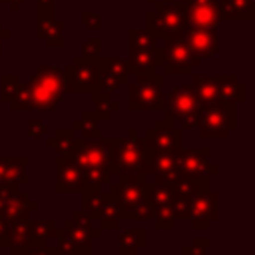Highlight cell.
<instances>
[{"instance_id": "obj_1", "label": "cell", "mask_w": 255, "mask_h": 255, "mask_svg": "<svg viewBox=\"0 0 255 255\" xmlns=\"http://www.w3.org/2000/svg\"><path fill=\"white\" fill-rule=\"evenodd\" d=\"M147 175L143 173H120L116 183H110V195L120 205L122 221H151L153 209L145 193Z\"/></svg>"}, {"instance_id": "obj_2", "label": "cell", "mask_w": 255, "mask_h": 255, "mask_svg": "<svg viewBox=\"0 0 255 255\" xmlns=\"http://www.w3.org/2000/svg\"><path fill=\"white\" fill-rule=\"evenodd\" d=\"M28 86H30L34 110L54 112L66 94L64 70L58 66H42L30 76Z\"/></svg>"}, {"instance_id": "obj_3", "label": "cell", "mask_w": 255, "mask_h": 255, "mask_svg": "<svg viewBox=\"0 0 255 255\" xmlns=\"http://www.w3.org/2000/svg\"><path fill=\"white\" fill-rule=\"evenodd\" d=\"M199 108H201V102L189 82V84H181V86L169 90L163 96L161 112H163L165 120H169L173 126L177 124V128L185 129V128H193L197 124Z\"/></svg>"}, {"instance_id": "obj_4", "label": "cell", "mask_w": 255, "mask_h": 255, "mask_svg": "<svg viewBox=\"0 0 255 255\" xmlns=\"http://www.w3.org/2000/svg\"><path fill=\"white\" fill-rule=\"evenodd\" d=\"M163 74H137L128 82V110L131 112H161L163 108Z\"/></svg>"}, {"instance_id": "obj_5", "label": "cell", "mask_w": 255, "mask_h": 255, "mask_svg": "<svg viewBox=\"0 0 255 255\" xmlns=\"http://www.w3.org/2000/svg\"><path fill=\"white\" fill-rule=\"evenodd\" d=\"M237 104L231 102H211L201 104L197 128L201 137H227L231 129L237 126Z\"/></svg>"}, {"instance_id": "obj_6", "label": "cell", "mask_w": 255, "mask_h": 255, "mask_svg": "<svg viewBox=\"0 0 255 255\" xmlns=\"http://www.w3.org/2000/svg\"><path fill=\"white\" fill-rule=\"evenodd\" d=\"M187 28L183 2H167L145 12V30H149L157 42L167 36H179Z\"/></svg>"}, {"instance_id": "obj_7", "label": "cell", "mask_w": 255, "mask_h": 255, "mask_svg": "<svg viewBox=\"0 0 255 255\" xmlns=\"http://www.w3.org/2000/svg\"><path fill=\"white\" fill-rule=\"evenodd\" d=\"M143 139L137 129H129L126 137L110 139V165L116 175L120 173H141Z\"/></svg>"}, {"instance_id": "obj_8", "label": "cell", "mask_w": 255, "mask_h": 255, "mask_svg": "<svg viewBox=\"0 0 255 255\" xmlns=\"http://www.w3.org/2000/svg\"><path fill=\"white\" fill-rule=\"evenodd\" d=\"M163 48V76H187L193 72V68L201 66V58L191 52L183 36H167L159 40Z\"/></svg>"}, {"instance_id": "obj_9", "label": "cell", "mask_w": 255, "mask_h": 255, "mask_svg": "<svg viewBox=\"0 0 255 255\" xmlns=\"http://www.w3.org/2000/svg\"><path fill=\"white\" fill-rule=\"evenodd\" d=\"M181 147H177V149H151V147L143 145L141 173L143 175H151L153 181H157V183H165V185L173 183L179 177L177 153H179Z\"/></svg>"}, {"instance_id": "obj_10", "label": "cell", "mask_w": 255, "mask_h": 255, "mask_svg": "<svg viewBox=\"0 0 255 255\" xmlns=\"http://www.w3.org/2000/svg\"><path fill=\"white\" fill-rule=\"evenodd\" d=\"M62 70H64V82H66V94H92L96 90L98 76H100L98 58L76 56L72 64H68Z\"/></svg>"}, {"instance_id": "obj_11", "label": "cell", "mask_w": 255, "mask_h": 255, "mask_svg": "<svg viewBox=\"0 0 255 255\" xmlns=\"http://www.w3.org/2000/svg\"><path fill=\"white\" fill-rule=\"evenodd\" d=\"M58 241V249L64 253V255H92V247H94V235L78 225L72 217L64 223L62 229H56V237Z\"/></svg>"}, {"instance_id": "obj_12", "label": "cell", "mask_w": 255, "mask_h": 255, "mask_svg": "<svg viewBox=\"0 0 255 255\" xmlns=\"http://www.w3.org/2000/svg\"><path fill=\"white\" fill-rule=\"evenodd\" d=\"M70 157L82 167H112L110 165V139H80L76 137Z\"/></svg>"}, {"instance_id": "obj_13", "label": "cell", "mask_w": 255, "mask_h": 255, "mask_svg": "<svg viewBox=\"0 0 255 255\" xmlns=\"http://www.w3.org/2000/svg\"><path fill=\"white\" fill-rule=\"evenodd\" d=\"M219 215V195L213 191H201L187 201V221L195 229H209L211 221Z\"/></svg>"}, {"instance_id": "obj_14", "label": "cell", "mask_w": 255, "mask_h": 255, "mask_svg": "<svg viewBox=\"0 0 255 255\" xmlns=\"http://www.w3.org/2000/svg\"><path fill=\"white\" fill-rule=\"evenodd\" d=\"M209 153H211L209 147H191V149L181 147L177 153L179 175H185V177H211V175H215L219 171V167L211 163Z\"/></svg>"}, {"instance_id": "obj_15", "label": "cell", "mask_w": 255, "mask_h": 255, "mask_svg": "<svg viewBox=\"0 0 255 255\" xmlns=\"http://www.w3.org/2000/svg\"><path fill=\"white\" fill-rule=\"evenodd\" d=\"M147 201L153 209V225L157 229H171L175 223L173 211H171V189L165 183L157 181H147L145 185Z\"/></svg>"}, {"instance_id": "obj_16", "label": "cell", "mask_w": 255, "mask_h": 255, "mask_svg": "<svg viewBox=\"0 0 255 255\" xmlns=\"http://www.w3.org/2000/svg\"><path fill=\"white\" fill-rule=\"evenodd\" d=\"M141 139L143 145L151 149H177L183 145V129L163 118L155 122L153 128L145 129Z\"/></svg>"}, {"instance_id": "obj_17", "label": "cell", "mask_w": 255, "mask_h": 255, "mask_svg": "<svg viewBox=\"0 0 255 255\" xmlns=\"http://www.w3.org/2000/svg\"><path fill=\"white\" fill-rule=\"evenodd\" d=\"M185 6L187 28H209L217 30L221 24L217 0H181Z\"/></svg>"}, {"instance_id": "obj_18", "label": "cell", "mask_w": 255, "mask_h": 255, "mask_svg": "<svg viewBox=\"0 0 255 255\" xmlns=\"http://www.w3.org/2000/svg\"><path fill=\"white\" fill-rule=\"evenodd\" d=\"M86 187L84 169L70 157H56V193H80Z\"/></svg>"}, {"instance_id": "obj_19", "label": "cell", "mask_w": 255, "mask_h": 255, "mask_svg": "<svg viewBox=\"0 0 255 255\" xmlns=\"http://www.w3.org/2000/svg\"><path fill=\"white\" fill-rule=\"evenodd\" d=\"M38 203L32 201L20 187L0 185V211L8 221H16L20 217H28L30 211H36Z\"/></svg>"}, {"instance_id": "obj_20", "label": "cell", "mask_w": 255, "mask_h": 255, "mask_svg": "<svg viewBox=\"0 0 255 255\" xmlns=\"http://www.w3.org/2000/svg\"><path fill=\"white\" fill-rule=\"evenodd\" d=\"M183 40L191 48L193 54H197L201 60L203 58H213L219 50V36L217 30L209 28H185L183 30Z\"/></svg>"}, {"instance_id": "obj_21", "label": "cell", "mask_w": 255, "mask_h": 255, "mask_svg": "<svg viewBox=\"0 0 255 255\" xmlns=\"http://www.w3.org/2000/svg\"><path fill=\"white\" fill-rule=\"evenodd\" d=\"M126 62H128V68L133 76L157 72V68L163 64V48H161V44H157L151 50H133V48H129V54H128Z\"/></svg>"}, {"instance_id": "obj_22", "label": "cell", "mask_w": 255, "mask_h": 255, "mask_svg": "<svg viewBox=\"0 0 255 255\" xmlns=\"http://www.w3.org/2000/svg\"><path fill=\"white\" fill-rule=\"evenodd\" d=\"M26 167H28L26 155H2L0 157V185L20 187L28 183Z\"/></svg>"}, {"instance_id": "obj_23", "label": "cell", "mask_w": 255, "mask_h": 255, "mask_svg": "<svg viewBox=\"0 0 255 255\" xmlns=\"http://www.w3.org/2000/svg\"><path fill=\"white\" fill-rule=\"evenodd\" d=\"M221 22H251L255 20V0H217Z\"/></svg>"}, {"instance_id": "obj_24", "label": "cell", "mask_w": 255, "mask_h": 255, "mask_svg": "<svg viewBox=\"0 0 255 255\" xmlns=\"http://www.w3.org/2000/svg\"><path fill=\"white\" fill-rule=\"evenodd\" d=\"M64 30H66V22L56 16L36 20V36L42 38L48 48H64L66 46Z\"/></svg>"}, {"instance_id": "obj_25", "label": "cell", "mask_w": 255, "mask_h": 255, "mask_svg": "<svg viewBox=\"0 0 255 255\" xmlns=\"http://www.w3.org/2000/svg\"><path fill=\"white\" fill-rule=\"evenodd\" d=\"M219 82V102H231V104H241L247 100V88L237 80L233 74L217 76Z\"/></svg>"}, {"instance_id": "obj_26", "label": "cell", "mask_w": 255, "mask_h": 255, "mask_svg": "<svg viewBox=\"0 0 255 255\" xmlns=\"http://www.w3.org/2000/svg\"><path fill=\"white\" fill-rule=\"evenodd\" d=\"M209 179L211 177H185V175H179L173 183H169V189H171V195L173 197H193L201 191H207L209 189Z\"/></svg>"}, {"instance_id": "obj_27", "label": "cell", "mask_w": 255, "mask_h": 255, "mask_svg": "<svg viewBox=\"0 0 255 255\" xmlns=\"http://www.w3.org/2000/svg\"><path fill=\"white\" fill-rule=\"evenodd\" d=\"M191 86L199 98L201 104H211L219 102V82L217 76H191Z\"/></svg>"}, {"instance_id": "obj_28", "label": "cell", "mask_w": 255, "mask_h": 255, "mask_svg": "<svg viewBox=\"0 0 255 255\" xmlns=\"http://www.w3.org/2000/svg\"><path fill=\"white\" fill-rule=\"evenodd\" d=\"M74 131L80 133V139H96L102 137V129H100V120L98 116L88 110L84 112L76 122H74Z\"/></svg>"}, {"instance_id": "obj_29", "label": "cell", "mask_w": 255, "mask_h": 255, "mask_svg": "<svg viewBox=\"0 0 255 255\" xmlns=\"http://www.w3.org/2000/svg\"><path fill=\"white\" fill-rule=\"evenodd\" d=\"M98 223H100L102 229H120V223H122V219H120V205H118V201L110 195V191H108L106 197H104Z\"/></svg>"}, {"instance_id": "obj_30", "label": "cell", "mask_w": 255, "mask_h": 255, "mask_svg": "<svg viewBox=\"0 0 255 255\" xmlns=\"http://www.w3.org/2000/svg\"><path fill=\"white\" fill-rule=\"evenodd\" d=\"M56 223L52 219H32L30 221V245H46L48 239L56 237Z\"/></svg>"}, {"instance_id": "obj_31", "label": "cell", "mask_w": 255, "mask_h": 255, "mask_svg": "<svg viewBox=\"0 0 255 255\" xmlns=\"http://www.w3.org/2000/svg\"><path fill=\"white\" fill-rule=\"evenodd\" d=\"M100 68L106 70L110 76H114L122 86H126L129 82V68H128V62L122 60V58H112V56H100Z\"/></svg>"}, {"instance_id": "obj_32", "label": "cell", "mask_w": 255, "mask_h": 255, "mask_svg": "<svg viewBox=\"0 0 255 255\" xmlns=\"http://www.w3.org/2000/svg\"><path fill=\"white\" fill-rule=\"evenodd\" d=\"M80 193H82V209H84L90 217H94V219L98 221L106 193L102 191V187H84Z\"/></svg>"}, {"instance_id": "obj_33", "label": "cell", "mask_w": 255, "mask_h": 255, "mask_svg": "<svg viewBox=\"0 0 255 255\" xmlns=\"http://www.w3.org/2000/svg\"><path fill=\"white\" fill-rule=\"evenodd\" d=\"M74 141H76V131L74 128H66V129H56L52 137H48L46 145L56 149L58 155H70L72 147H74Z\"/></svg>"}, {"instance_id": "obj_34", "label": "cell", "mask_w": 255, "mask_h": 255, "mask_svg": "<svg viewBox=\"0 0 255 255\" xmlns=\"http://www.w3.org/2000/svg\"><path fill=\"white\" fill-rule=\"evenodd\" d=\"M30 221L28 217H20L16 221H10V243L8 247L24 249L30 245Z\"/></svg>"}, {"instance_id": "obj_35", "label": "cell", "mask_w": 255, "mask_h": 255, "mask_svg": "<svg viewBox=\"0 0 255 255\" xmlns=\"http://www.w3.org/2000/svg\"><path fill=\"white\" fill-rule=\"evenodd\" d=\"M147 233L143 227H131L120 235V251H139L147 245Z\"/></svg>"}, {"instance_id": "obj_36", "label": "cell", "mask_w": 255, "mask_h": 255, "mask_svg": "<svg viewBox=\"0 0 255 255\" xmlns=\"http://www.w3.org/2000/svg\"><path fill=\"white\" fill-rule=\"evenodd\" d=\"M92 102H94V114L98 116V120H110L114 112L120 110V104L118 102H112V96L110 94H104L100 90H94L92 92Z\"/></svg>"}, {"instance_id": "obj_37", "label": "cell", "mask_w": 255, "mask_h": 255, "mask_svg": "<svg viewBox=\"0 0 255 255\" xmlns=\"http://www.w3.org/2000/svg\"><path fill=\"white\" fill-rule=\"evenodd\" d=\"M128 42H129V48H133V50H151L159 44L157 38L145 28H129Z\"/></svg>"}, {"instance_id": "obj_38", "label": "cell", "mask_w": 255, "mask_h": 255, "mask_svg": "<svg viewBox=\"0 0 255 255\" xmlns=\"http://www.w3.org/2000/svg\"><path fill=\"white\" fill-rule=\"evenodd\" d=\"M12 112H26V110H34V102H32V94H30V86L28 82H20L14 96L8 102Z\"/></svg>"}, {"instance_id": "obj_39", "label": "cell", "mask_w": 255, "mask_h": 255, "mask_svg": "<svg viewBox=\"0 0 255 255\" xmlns=\"http://www.w3.org/2000/svg\"><path fill=\"white\" fill-rule=\"evenodd\" d=\"M112 175H116L112 167H86V169H84L86 187L110 185V183H112Z\"/></svg>"}, {"instance_id": "obj_40", "label": "cell", "mask_w": 255, "mask_h": 255, "mask_svg": "<svg viewBox=\"0 0 255 255\" xmlns=\"http://www.w3.org/2000/svg\"><path fill=\"white\" fill-rule=\"evenodd\" d=\"M20 82L22 80H20L18 74H2L0 76V100L4 104L10 102V98L14 96V92H16V88H18Z\"/></svg>"}, {"instance_id": "obj_41", "label": "cell", "mask_w": 255, "mask_h": 255, "mask_svg": "<svg viewBox=\"0 0 255 255\" xmlns=\"http://www.w3.org/2000/svg\"><path fill=\"white\" fill-rule=\"evenodd\" d=\"M72 219H74L78 225L86 227V229H88V231H90V233H92L96 239L102 235V227L98 225V221H96L94 217H90V215H88L84 209H76V211L72 213Z\"/></svg>"}, {"instance_id": "obj_42", "label": "cell", "mask_w": 255, "mask_h": 255, "mask_svg": "<svg viewBox=\"0 0 255 255\" xmlns=\"http://www.w3.org/2000/svg\"><path fill=\"white\" fill-rule=\"evenodd\" d=\"M98 62H100V60H98ZM120 86H122V84H120L114 76H110L106 70H102V68H100V76H98V86H96V90H100V92H104V94H110V96H112Z\"/></svg>"}, {"instance_id": "obj_43", "label": "cell", "mask_w": 255, "mask_h": 255, "mask_svg": "<svg viewBox=\"0 0 255 255\" xmlns=\"http://www.w3.org/2000/svg\"><path fill=\"white\" fill-rule=\"evenodd\" d=\"M18 251H20V255H64L58 247H50L48 243L46 245H28V247L18 249Z\"/></svg>"}, {"instance_id": "obj_44", "label": "cell", "mask_w": 255, "mask_h": 255, "mask_svg": "<svg viewBox=\"0 0 255 255\" xmlns=\"http://www.w3.org/2000/svg\"><path fill=\"white\" fill-rule=\"evenodd\" d=\"M84 58H100L102 56V40L100 38H88L82 46V54Z\"/></svg>"}, {"instance_id": "obj_45", "label": "cell", "mask_w": 255, "mask_h": 255, "mask_svg": "<svg viewBox=\"0 0 255 255\" xmlns=\"http://www.w3.org/2000/svg\"><path fill=\"white\" fill-rule=\"evenodd\" d=\"M207 249H209V239H205V237H195L189 247H183V249H181V253H183V255H207Z\"/></svg>"}, {"instance_id": "obj_46", "label": "cell", "mask_w": 255, "mask_h": 255, "mask_svg": "<svg viewBox=\"0 0 255 255\" xmlns=\"http://www.w3.org/2000/svg\"><path fill=\"white\" fill-rule=\"evenodd\" d=\"M80 18H82V24L88 30H100L102 28V14L96 12V10H84Z\"/></svg>"}, {"instance_id": "obj_47", "label": "cell", "mask_w": 255, "mask_h": 255, "mask_svg": "<svg viewBox=\"0 0 255 255\" xmlns=\"http://www.w3.org/2000/svg\"><path fill=\"white\" fill-rule=\"evenodd\" d=\"M56 16V0H38L36 20L38 18H52Z\"/></svg>"}, {"instance_id": "obj_48", "label": "cell", "mask_w": 255, "mask_h": 255, "mask_svg": "<svg viewBox=\"0 0 255 255\" xmlns=\"http://www.w3.org/2000/svg\"><path fill=\"white\" fill-rule=\"evenodd\" d=\"M46 131H48V128L42 120H30L28 122V135L30 137H44Z\"/></svg>"}, {"instance_id": "obj_49", "label": "cell", "mask_w": 255, "mask_h": 255, "mask_svg": "<svg viewBox=\"0 0 255 255\" xmlns=\"http://www.w3.org/2000/svg\"><path fill=\"white\" fill-rule=\"evenodd\" d=\"M10 243V221L0 211V247H8Z\"/></svg>"}, {"instance_id": "obj_50", "label": "cell", "mask_w": 255, "mask_h": 255, "mask_svg": "<svg viewBox=\"0 0 255 255\" xmlns=\"http://www.w3.org/2000/svg\"><path fill=\"white\" fill-rule=\"evenodd\" d=\"M2 2L10 6V12H18V10L22 8V4H24L26 0H2Z\"/></svg>"}, {"instance_id": "obj_51", "label": "cell", "mask_w": 255, "mask_h": 255, "mask_svg": "<svg viewBox=\"0 0 255 255\" xmlns=\"http://www.w3.org/2000/svg\"><path fill=\"white\" fill-rule=\"evenodd\" d=\"M10 36H12V32H10L8 28H4V26H2V22H0V56H2V42H4V40H8Z\"/></svg>"}, {"instance_id": "obj_52", "label": "cell", "mask_w": 255, "mask_h": 255, "mask_svg": "<svg viewBox=\"0 0 255 255\" xmlns=\"http://www.w3.org/2000/svg\"><path fill=\"white\" fill-rule=\"evenodd\" d=\"M149 4H153V6H161V4H167V2H171V0H147Z\"/></svg>"}, {"instance_id": "obj_53", "label": "cell", "mask_w": 255, "mask_h": 255, "mask_svg": "<svg viewBox=\"0 0 255 255\" xmlns=\"http://www.w3.org/2000/svg\"><path fill=\"white\" fill-rule=\"evenodd\" d=\"M120 255H137V251H120Z\"/></svg>"}, {"instance_id": "obj_54", "label": "cell", "mask_w": 255, "mask_h": 255, "mask_svg": "<svg viewBox=\"0 0 255 255\" xmlns=\"http://www.w3.org/2000/svg\"><path fill=\"white\" fill-rule=\"evenodd\" d=\"M10 251H12V255H20V251H18V249H14V247H10Z\"/></svg>"}]
</instances>
